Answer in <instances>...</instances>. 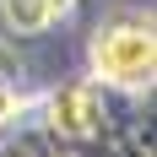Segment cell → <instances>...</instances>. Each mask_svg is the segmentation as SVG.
I'll return each mask as SVG.
<instances>
[{"mask_svg": "<svg viewBox=\"0 0 157 157\" xmlns=\"http://www.w3.org/2000/svg\"><path fill=\"white\" fill-rule=\"evenodd\" d=\"M92 76L109 81V87H130V92L152 87V76H157V33H152L146 16H125V22L98 27Z\"/></svg>", "mask_w": 157, "mask_h": 157, "instance_id": "cell-1", "label": "cell"}, {"mask_svg": "<svg viewBox=\"0 0 157 157\" xmlns=\"http://www.w3.org/2000/svg\"><path fill=\"white\" fill-rule=\"evenodd\" d=\"M49 130L65 141H92L103 130V92L92 81H71L49 98Z\"/></svg>", "mask_w": 157, "mask_h": 157, "instance_id": "cell-2", "label": "cell"}, {"mask_svg": "<svg viewBox=\"0 0 157 157\" xmlns=\"http://www.w3.org/2000/svg\"><path fill=\"white\" fill-rule=\"evenodd\" d=\"M71 6H76V0H0V16H6L11 33L33 38V33H49L54 22H65Z\"/></svg>", "mask_w": 157, "mask_h": 157, "instance_id": "cell-3", "label": "cell"}, {"mask_svg": "<svg viewBox=\"0 0 157 157\" xmlns=\"http://www.w3.org/2000/svg\"><path fill=\"white\" fill-rule=\"evenodd\" d=\"M16 114H22V92H16V87H0V130L11 125Z\"/></svg>", "mask_w": 157, "mask_h": 157, "instance_id": "cell-4", "label": "cell"}]
</instances>
